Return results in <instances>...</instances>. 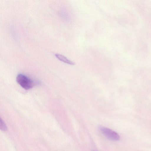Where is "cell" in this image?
Here are the masks:
<instances>
[{
    "label": "cell",
    "mask_w": 151,
    "mask_h": 151,
    "mask_svg": "<svg viewBox=\"0 0 151 151\" xmlns=\"http://www.w3.org/2000/svg\"><path fill=\"white\" fill-rule=\"evenodd\" d=\"M16 81L21 87L26 90L32 88L35 85V83L32 80L21 73L17 75Z\"/></svg>",
    "instance_id": "cell-1"
},
{
    "label": "cell",
    "mask_w": 151,
    "mask_h": 151,
    "mask_svg": "<svg viewBox=\"0 0 151 151\" xmlns=\"http://www.w3.org/2000/svg\"><path fill=\"white\" fill-rule=\"evenodd\" d=\"M99 129L102 133L109 139L114 141H118L119 139V135L115 132L103 127H100Z\"/></svg>",
    "instance_id": "cell-2"
},
{
    "label": "cell",
    "mask_w": 151,
    "mask_h": 151,
    "mask_svg": "<svg viewBox=\"0 0 151 151\" xmlns=\"http://www.w3.org/2000/svg\"><path fill=\"white\" fill-rule=\"evenodd\" d=\"M55 55L56 57L58 59L64 63L71 65H73L75 64V63L74 62L70 60L63 55L59 54H55Z\"/></svg>",
    "instance_id": "cell-3"
},
{
    "label": "cell",
    "mask_w": 151,
    "mask_h": 151,
    "mask_svg": "<svg viewBox=\"0 0 151 151\" xmlns=\"http://www.w3.org/2000/svg\"><path fill=\"white\" fill-rule=\"evenodd\" d=\"M0 128L1 130L4 131H5L7 130V127L5 123L1 119L0 121Z\"/></svg>",
    "instance_id": "cell-4"
}]
</instances>
